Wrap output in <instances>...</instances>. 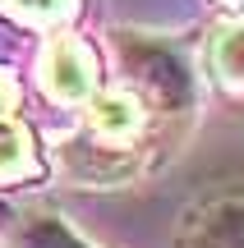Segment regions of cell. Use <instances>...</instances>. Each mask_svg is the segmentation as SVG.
<instances>
[{"mask_svg": "<svg viewBox=\"0 0 244 248\" xmlns=\"http://www.w3.org/2000/svg\"><path fill=\"white\" fill-rule=\"evenodd\" d=\"M42 88L55 101H88L97 92V55L79 37H51L42 51Z\"/></svg>", "mask_w": 244, "mask_h": 248, "instance_id": "6da1fadb", "label": "cell"}, {"mask_svg": "<svg viewBox=\"0 0 244 248\" xmlns=\"http://www.w3.org/2000/svg\"><path fill=\"white\" fill-rule=\"evenodd\" d=\"M23 248H88V244H83L79 234H69L60 221H51V216H37V221L23 230Z\"/></svg>", "mask_w": 244, "mask_h": 248, "instance_id": "8992f818", "label": "cell"}, {"mask_svg": "<svg viewBox=\"0 0 244 248\" xmlns=\"http://www.w3.org/2000/svg\"><path fill=\"white\" fill-rule=\"evenodd\" d=\"M0 9H9L18 18H33V23H55V18H65L74 9V0H0Z\"/></svg>", "mask_w": 244, "mask_h": 248, "instance_id": "52a82bcc", "label": "cell"}, {"mask_svg": "<svg viewBox=\"0 0 244 248\" xmlns=\"http://www.w3.org/2000/svg\"><path fill=\"white\" fill-rule=\"evenodd\" d=\"M14 106H18V88L5 69H0V120H14Z\"/></svg>", "mask_w": 244, "mask_h": 248, "instance_id": "ba28073f", "label": "cell"}, {"mask_svg": "<svg viewBox=\"0 0 244 248\" xmlns=\"http://www.w3.org/2000/svg\"><path fill=\"white\" fill-rule=\"evenodd\" d=\"M92 129H97L101 142H129L138 129H143V106H138L129 92H106V97L92 101Z\"/></svg>", "mask_w": 244, "mask_h": 248, "instance_id": "3957f363", "label": "cell"}, {"mask_svg": "<svg viewBox=\"0 0 244 248\" xmlns=\"http://www.w3.org/2000/svg\"><path fill=\"white\" fill-rule=\"evenodd\" d=\"M37 170L33 156V133L14 120H0V179H23Z\"/></svg>", "mask_w": 244, "mask_h": 248, "instance_id": "277c9868", "label": "cell"}, {"mask_svg": "<svg viewBox=\"0 0 244 248\" xmlns=\"http://www.w3.org/2000/svg\"><path fill=\"white\" fill-rule=\"evenodd\" d=\"M230 5H244V0H230Z\"/></svg>", "mask_w": 244, "mask_h": 248, "instance_id": "9c48e42d", "label": "cell"}, {"mask_svg": "<svg viewBox=\"0 0 244 248\" xmlns=\"http://www.w3.org/2000/svg\"><path fill=\"white\" fill-rule=\"evenodd\" d=\"M184 248H244V202H217L194 221Z\"/></svg>", "mask_w": 244, "mask_h": 248, "instance_id": "7a4b0ae2", "label": "cell"}, {"mask_svg": "<svg viewBox=\"0 0 244 248\" xmlns=\"http://www.w3.org/2000/svg\"><path fill=\"white\" fill-rule=\"evenodd\" d=\"M212 64L226 83H244V28H226L212 46Z\"/></svg>", "mask_w": 244, "mask_h": 248, "instance_id": "5b68a950", "label": "cell"}]
</instances>
